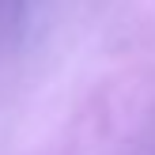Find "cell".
I'll return each mask as SVG.
<instances>
[]
</instances>
